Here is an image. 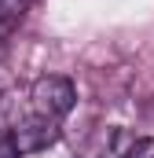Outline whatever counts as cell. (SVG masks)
I'll use <instances>...</instances> for the list:
<instances>
[{"label": "cell", "instance_id": "6da1fadb", "mask_svg": "<svg viewBox=\"0 0 154 158\" xmlns=\"http://www.w3.org/2000/svg\"><path fill=\"white\" fill-rule=\"evenodd\" d=\"M77 103V88L70 77H59V74H48L37 77L30 88V114L33 118H48V121H63Z\"/></svg>", "mask_w": 154, "mask_h": 158}, {"label": "cell", "instance_id": "7a4b0ae2", "mask_svg": "<svg viewBox=\"0 0 154 158\" xmlns=\"http://www.w3.org/2000/svg\"><path fill=\"white\" fill-rule=\"evenodd\" d=\"M11 143L18 155H37V151H48L55 140H59V121H48V118H22L7 129Z\"/></svg>", "mask_w": 154, "mask_h": 158}, {"label": "cell", "instance_id": "3957f363", "mask_svg": "<svg viewBox=\"0 0 154 158\" xmlns=\"http://www.w3.org/2000/svg\"><path fill=\"white\" fill-rule=\"evenodd\" d=\"M125 158H154V140H136L125 151Z\"/></svg>", "mask_w": 154, "mask_h": 158}, {"label": "cell", "instance_id": "277c9868", "mask_svg": "<svg viewBox=\"0 0 154 158\" xmlns=\"http://www.w3.org/2000/svg\"><path fill=\"white\" fill-rule=\"evenodd\" d=\"M0 158H22L18 151H15V143H11L7 132H0Z\"/></svg>", "mask_w": 154, "mask_h": 158}]
</instances>
